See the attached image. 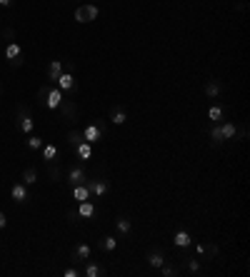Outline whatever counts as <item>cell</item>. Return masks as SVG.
<instances>
[{"instance_id": "9a60e30c", "label": "cell", "mask_w": 250, "mask_h": 277, "mask_svg": "<svg viewBox=\"0 0 250 277\" xmlns=\"http://www.w3.org/2000/svg\"><path fill=\"white\" fill-rule=\"evenodd\" d=\"M70 195H73L75 202H83V200H90V197H93L88 182H83V185H73V187H70Z\"/></svg>"}, {"instance_id": "f546056e", "label": "cell", "mask_w": 250, "mask_h": 277, "mask_svg": "<svg viewBox=\"0 0 250 277\" xmlns=\"http://www.w3.org/2000/svg\"><path fill=\"white\" fill-rule=\"evenodd\" d=\"M210 142H213V145H223V138H220V128H218V123H213V125H210Z\"/></svg>"}, {"instance_id": "4316f807", "label": "cell", "mask_w": 250, "mask_h": 277, "mask_svg": "<svg viewBox=\"0 0 250 277\" xmlns=\"http://www.w3.org/2000/svg\"><path fill=\"white\" fill-rule=\"evenodd\" d=\"M178 272H180V270H178V265H175V262H168V260H165V262H163V267H160V275H163V277H175Z\"/></svg>"}, {"instance_id": "484cf974", "label": "cell", "mask_w": 250, "mask_h": 277, "mask_svg": "<svg viewBox=\"0 0 250 277\" xmlns=\"http://www.w3.org/2000/svg\"><path fill=\"white\" fill-rule=\"evenodd\" d=\"M23 182H25L28 187L38 185V170H35V167H25V172H23Z\"/></svg>"}, {"instance_id": "8fae6325", "label": "cell", "mask_w": 250, "mask_h": 277, "mask_svg": "<svg viewBox=\"0 0 250 277\" xmlns=\"http://www.w3.org/2000/svg\"><path fill=\"white\" fill-rule=\"evenodd\" d=\"M93 257V247L88 245V242H78L75 247H73V262H85V260H90Z\"/></svg>"}, {"instance_id": "e0dca14e", "label": "cell", "mask_w": 250, "mask_h": 277, "mask_svg": "<svg viewBox=\"0 0 250 277\" xmlns=\"http://www.w3.org/2000/svg\"><path fill=\"white\" fill-rule=\"evenodd\" d=\"M63 70H65V60H50V65H48V80L55 83Z\"/></svg>"}, {"instance_id": "5bb4252c", "label": "cell", "mask_w": 250, "mask_h": 277, "mask_svg": "<svg viewBox=\"0 0 250 277\" xmlns=\"http://www.w3.org/2000/svg\"><path fill=\"white\" fill-rule=\"evenodd\" d=\"M173 242H175V247H180V250H185V247H193V235H190L188 230H175V235H173Z\"/></svg>"}, {"instance_id": "44dd1931", "label": "cell", "mask_w": 250, "mask_h": 277, "mask_svg": "<svg viewBox=\"0 0 250 277\" xmlns=\"http://www.w3.org/2000/svg\"><path fill=\"white\" fill-rule=\"evenodd\" d=\"M145 260H148V265H150V267H155V270H160V267H163V262H165V255H163L160 250H150Z\"/></svg>"}, {"instance_id": "1f68e13d", "label": "cell", "mask_w": 250, "mask_h": 277, "mask_svg": "<svg viewBox=\"0 0 250 277\" xmlns=\"http://www.w3.org/2000/svg\"><path fill=\"white\" fill-rule=\"evenodd\" d=\"M78 275H80L78 267H68V270H63V277H78Z\"/></svg>"}, {"instance_id": "e575fe53", "label": "cell", "mask_w": 250, "mask_h": 277, "mask_svg": "<svg viewBox=\"0 0 250 277\" xmlns=\"http://www.w3.org/2000/svg\"><path fill=\"white\" fill-rule=\"evenodd\" d=\"M0 90H3V80H0Z\"/></svg>"}, {"instance_id": "30bf717a", "label": "cell", "mask_w": 250, "mask_h": 277, "mask_svg": "<svg viewBox=\"0 0 250 277\" xmlns=\"http://www.w3.org/2000/svg\"><path fill=\"white\" fill-rule=\"evenodd\" d=\"M73 152H75V155H78V160H83V162L93 160V145H90V142H85L83 138L73 145Z\"/></svg>"}, {"instance_id": "836d02e7", "label": "cell", "mask_w": 250, "mask_h": 277, "mask_svg": "<svg viewBox=\"0 0 250 277\" xmlns=\"http://www.w3.org/2000/svg\"><path fill=\"white\" fill-rule=\"evenodd\" d=\"M5 225H8V217H5V212H3V210H0V230H3Z\"/></svg>"}, {"instance_id": "ba28073f", "label": "cell", "mask_w": 250, "mask_h": 277, "mask_svg": "<svg viewBox=\"0 0 250 277\" xmlns=\"http://www.w3.org/2000/svg\"><path fill=\"white\" fill-rule=\"evenodd\" d=\"M68 185L73 187V185H83V182H88V172H85V167L83 165H75V167H70L68 170Z\"/></svg>"}, {"instance_id": "5b68a950", "label": "cell", "mask_w": 250, "mask_h": 277, "mask_svg": "<svg viewBox=\"0 0 250 277\" xmlns=\"http://www.w3.org/2000/svg\"><path fill=\"white\" fill-rule=\"evenodd\" d=\"M15 128L23 133V135H33L35 133V118L30 115L28 108H20L18 115H15Z\"/></svg>"}, {"instance_id": "f1b7e54d", "label": "cell", "mask_w": 250, "mask_h": 277, "mask_svg": "<svg viewBox=\"0 0 250 277\" xmlns=\"http://www.w3.org/2000/svg\"><path fill=\"white\" fill-rule=\"evenodd\" d=\"M73 18H75V23H78V25H88V18H85V8H83V5H75Z\"/></svg>"}, {"instance_id": "3957f363", "label": "cell", "mask_w": 250, "mask_h": 277, "mask_svg": "<svg viewBox=\"0 0 250 277\" xmlns=\"http://www.w3.org/2000/svg\"><path fill=\"white\" fill-rule=\"evenodd\" d=\"M83 140L90 142V145H98L103 138H105V120H95V123H88L83 130H80Z\"/></svg>"}, {"instance_id": "ac0fdd59", "label": "cell", "mask_w": 250, "mask_h": 277, "mask_svg": "<svg viewBox=\"0 0 250 277\" xmlns=\"http://www.w3.org/2000/svg\"><path fill=\"white\" fill-rule=\"evenodd\" d=\"M208 120H210V123H220V120H225V108L218 105V103H213V105L208 108Z\"/></svg>"}, {"instance_id": "7402d4cb", "label": "cell", "mask_w": 250, "mask_h": 277, "mask_svg": "<svg viewBox=\"0 0 250 277\" xmlns=\"http://www.w3.org/2000/svg\"><path fill=\"white\" fill-rule=\"evenodd\" d=\"M220 93H223V83H220V80H208V83H205V95H208L210 100L218 98Z\"/></svg>"}, {"instance_id": "6da1fadb", "label": "cell", "mask_w": 250, "mask_h": 277, "mask_svg": "<svg viewBox=\"0 0 250 277\" xmlns=\"http://www.w3.org/2000/svg\"><path fill=\"white\" fill-rule=\"evenodd\" d=\"M38 100H40L48 110H60L65 95H63V90H60L58 85H43L40 93H38Z\"/></svg>"}, {"instance_id": "8992f818", "label": "cell", "mask_w": 250, "mask_h": 277, "mask_svg": "<svg viewBox=\"0 0 250 277\" xmlns=\"http://www.w3.org/2000/svg\"><path fill=\"white\" fill-rule=\"evenodd\" d=\"M88 187H90V195L93 197H105L108 192H110V182L105 180V177H88Z\"/></svg>"}, {"instance_id": "4fadbf2b", "label": "cell", "mask_w": 250, "mask_h": 277, "mask_svg": "<svg viewBox=\"0 0 250 277\" xmlns=\"http://www.w3.org/2000/svg\"><path fill=\"white\" fill-rule=\"evenodd\" d=\"M40 155H43V160H45L48 165H53V162L58 160L60 150H58V145H55V142H43V147H40Z\"/></svg>"}, {"instance_id": "52a82bcc", "label": "cell", "mask_w": 250, "mask_h": 277, "mask_svg": "<svg viewBox=\"0 0 250 277\" xmlns=\"http://www.w3.org/2000/svg\"><path fill=\"white\" fill-rule=\"evenodd\" d=\"M10 197H13L18 205H25V202L30 200V187L20 180V182H15V185L10 187Z\"/></svg>"}, {"instance_id": "ffe728a7", "label": "cell", "mask_w": 250, "mask_h": 277, "mask_svg": "<svg viewBox=\"0 0 250 277\" xmlns=\"http://www.w3.org/2000/svg\"><path fill=\"white\" fill-rule=\"evenodd\" d=\"M83 265H85V270H83L85 277H100V275H105V270H103L98 262H93V260H85Z\"/></svg>"}, {"instance_id": "603a6c76", "label": "cell", "mask_w": 250, "mask_h": 277, "mask_svg": "<svg viewBox=\"0 0 250 277\" xmlns=\"http://www.w3.org/2000/svg\"><path fill=\"white\" fill-rule=\"evenodd\" d=\"M193 247H195V255L203 257V255H218V245H203V242H195L193 240Z\"/></svg>"}, {"instance_id": "277c9868", "label": "cell", "mask_w": 250, "mask_h": 277, "mask_svg": "<svg viewBox=\"0 0 250 277\" xmlns=\"http://www.w3.org/2000/svg\"><path fill=\"white\" fill-rule=\"evenodd\" d=\"M55 85L63 90V95H75V90H78V80H75V73L65 65V70L60 73V78L55 80Z\"/></svg>"}, {"instance_id": "d6a6232c", "label": "cell", "mask_w": 250, "mask_h": 277, "mask_svg": "<svg viewBox=\"0 0 250 277\" xmlns=\"http://www.w3.org/2000/svg\"><path fill=\"white\" fill-rule=\"evenodd\" d=\"M0 8H8V10H13V8H15V0H0Z\"/></svg>"}, {"instance_id": "d6986e66", "label": "cell", "mask_w": 250, "mask_h": 277, "mask_svg": "<svg viewBox=\"0 0 250 277\" xmlns=\"http://www.w3.org/2000/svg\"><path fill=\"white\" fill-rule=\"evenodd\" d=\"M115 227H118L120 235H130V230H133V220H130L128 215H118V217H115Z\"/></svg>"}, {"instance_id": "d590c367", "label": "cell", "mask_w": 250, "mask_h": 277, "mask_svg": "<svg viewBox=\"0 0 250 277\" xmlns=\"http://www.w3.org/2000/svg\"><path fill=\"white\" fill-rule=\"evenodd\" d=\"M90 3H98V0H90Z\"/></svg>"}, {"instance_id": "83f0119b", "label": "cell", "mask_w": 250, "mask_h": 277, "mask_svg": "<svg viewBox=\"0 0 250 277\" xmlns=\"http://www.w3.org/2000/svg\"><path fill=\"white\" fill-rule=\"evenodd\" d=\"M43 142H45V140H43L40 135H28V140H25V145H28L30 150H40Z\"/></svg>"}, {"instance_id": "d4e9b609", "label": "cell", "mask_w": 250, "mask_h": 277, "mask_svg": "<svg viewBox=\"0 0 250 277\" xmlns=\"http://www.w3.org/2000/svg\"><path fill=\"white\" fill-rule=\"evenodd\" d=\"M100 250H105V252H115V247H118V240H115V235H105V237H100Z\"/></svg>"}, {"instance_id": "7c38bea8", "label": "cell", "mask_w": 250, "mask_h": 277, "mask_svg": "<svg viewBox=\"0 0 250 277\" xmlns=\"http://www.w3.org/2000/svg\"><path fill=\"white\" fill-rule=\"evenodd\" d=\"M218 128H220V138H223V142L235 140V135H238V125H235V123H230V120H220Z\"/></svg>"}, {"instance_id": "4dcf8cb0", "label": "cell", "mask_w": 250, "mask_h": 277, "mask_svg": "<svg viewBox=\"0 0 250 277\" xmlns=\"http://www.w3.org/2000/svg\"><path fill=\"white\" fill-rule=\"evenodd\" d=\"M185 267H188L190 272H200V260L190 257V260H185Z\"/></svg>"}, {"instance_id": "2e32d148", "label": "cell", "mask_w": 250, "mask_h": 277, "mask_svg": "<svg viewBox=\"0 0 250 277\" xmlns=\"http://www.w3.org/2000/svg\"><path fill=\"white\" fill-rule=\"evenodd\" d=\"M110 123L113 125H125L128 123V113H125L123 105H113L110 108Z\"/></svg>"}, {"instance_id": "cb8c5ba5", "label": "cell", "mask_w": 250, "mask_h": 277, "mask_svg": "<svg viewBox=\"0 0 250 277\" xmlns=\"http://www.w3.org/2000/svg\"><path fill=\"white\" fill-rule=\"evenodd\" d=\"M83 8H85V18H88V23H95V20L100 18V8H98V3H85Z\"/></svg>"}, {"instance_id": "7a4b0ae2", "label": "cell", "mask_w": 250, "mask_h": 277, "mask_svg": "<svg viewBox=\"0 0 250 277\" xmlns=\"http://www.w3.org/2000/svg\"><path fill=\"white\" fill-rule=\"evenodd\" d=\"M3 55H5V60H8V65L10 68H20L23 63H25V53H23V45L18 43V40H8V45H5V50H3Z\"/></svg>"}, {"instance_id": "9c48e42d", "label": "cell", "mask_w": 250, "mask_h": 277, "mask_svg": "<svg viewBox=\"0 0 250 277\" xmlns=\"http://www.w3.org/2000/svg\"><path fill=\"white\" fill-rule=\"evenodd\" d=\"M75 215H78V220H90V217H95V215H98V210H95V202H93V197H90V200H83V202H78V210H75Z\"/></svg>"}]
</instances>
